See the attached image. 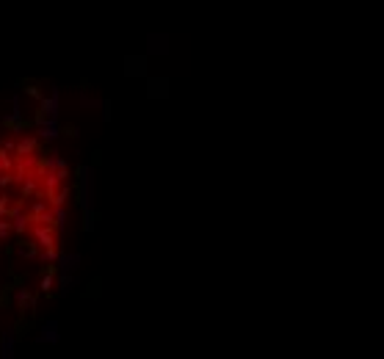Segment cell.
<instances>
[{
  "mask_svg": "<svg viewBox=\"0 0 384 359\" xmlns=\"http://www.w3.org/2000/svg\"><path fill=\"white\" fill-rule=\"evenodd\" d=\"M55 337H58V335H55V323H47V326H44V335L39 337V340H42V343H47V340L53 343Z\"/></svg>",
  "mask_w": 384,
  "mask_h": 359,
  "instance_id": "cell-2",
  "label": "cell"
},
{
  "mask_svg": "<svg viewBox=\"0 0 384 359\" xmlns=\"http://www.w3.org/2000/svg\"><path fill=\"white\" fill-rule=\"evenodd\" d=\"M0 359H14V340H11V335H3V343H0Z\"/></svg>",
  "mask_w": 384,
  "mask_h": 359,
  "instance_id": "cell-1",
  "label": "cell"
}]
</instances>
